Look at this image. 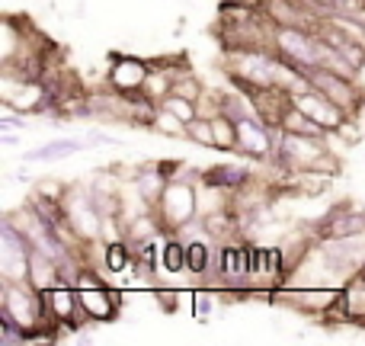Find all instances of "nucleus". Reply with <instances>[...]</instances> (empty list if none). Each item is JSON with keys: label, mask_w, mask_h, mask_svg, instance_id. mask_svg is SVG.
<instances>
[{"label": "nucleus", "mask_w": 365, "mask_h": 346, "mask_svg": "<svg viewBox=\"0 0 365 346\" xmlns=\"http://www.w3.org/2000/svg\"><path fill=\"white\" fill-rule=\"evenodd\" d=\"M158 215L164 221V238L170 234H182L189 225L202 218V202H199V189H195V176H186L182 171L180 176H173L167 183L164 195L158 202Z\"/></svg>", "instance_id": "obj_1"}, {"label": "nucleus", "mask_w": 365, "mask_h": 346, "mask_svg": "<svg viewBox=\"0 0 365 346\" xmlns=\"http://www.w3.org/2000/svg\"><path fill=\"white\" fill-rule=\"evenodd\" d=\"M61 202L77 238L90 247H103V240L109 238V225H106V215L96 205L93 193H90V183H77V180L68 183V193H64Z\"/></svg>", "instance_id": "obj_2"}, {"label": "nucleus", "mask_w": 365, "mask_h": 346, "mask_svg": "<svg viewBox=\"0 0 365 346\" xmlns=\"http://www.w3.org/2000/svg\"><path fill=\"white\" fill-rule=\"evenodd\" d=\"M77 298L87 308V315L93 317V324H113L122 315V302H125V292L109 285L100 276V266H87L77 279Z\"/></svg>", "instance_id": "obj_3"}, {"label": "nucleus", "mask_w": 365, "mask_h": 346, "mask_svg": "<svg viewBox=\"0 0 365 346\" xmlns=\"http://www.w3.org/2000/svg\"><path fill=\"white\" fill-rule=\"evenodd\" d=\"M330 145V138H314V135H298V132H276V151H272L269 164L276 167L279 176H295L311 171L317 154Z\"/></svg>", "instance_id": "obj_4"}, {"label": "nucleus", "mask_w": 365, "mask_h": 346, "mask_svg": "<svg viewBox=\"0 0 365 346\" xmlns=\"http://www.w3.org/2000/svg\"><path fill=\"white\" fill-rule=\"evenodd\" d=\"M314 257L327 276L349 279L353 273L365 270V234H359V238L321 240V244L314 247Z\"/></svg>", "instance_id": "obj_5"}, {"label": "nucleus", "mask_w": 365, "mask_h": 346, "mask_svg": "<svg viewBox=\"0 0 365 346\" xmlns=\"http://www.w3.org/2000/svg\"><path fill=\"white\" fill-rule=\"evenodd\" d=\"M304 77H308V83L317 93L334 100L346 116H359L365 109V87L359 83V77H343L327 68H308Z\"/></svg>", "instance_id": "obj_6"}, {"label": "nucleus", "mask_w": 365, "mask_h": 346, "mask_svg": "<svg viewBox=\"0 0 365 346\" xmlns=\"http://www.w3.org/2000/svg\"><path fill=\"white\" fill-rule=\"evenodd\" d=\"M308 231L314 234L317 244L336 238H359V234H365V205H353V199H340L321 218L311 221Z\"/></svg>", "instance_id": "obj_7"}, {"label": "nucleus", "mask_w": 365, "mask_h": 346, "mask_svg": "<svg viewBox=\"0 0 365 346\" xmlns=\"http://www.w3.org/2000/svg\"><path fill=\"white\" fill-rule=\"evenodd\" d=\"M29 253L32 244L10 215L0 218V276L6 279H29Z\"/></svg>", "instance_id": "obj_8"}, {"label": "nucleus", "mask_w": 365, "mask_h": 346, "mask_svg": "<svg viewBox=\"0 0 365 346\" xmlns=\"http://www.w3.org/2000/svg\"><path fill=\"white\" fill-rule=\"evenodd\" d=\"M276 132L279 128L266 126L257 113L237 119V154L257 164H269L272 151H276Z\"/></svg>", "instance_id": "obj_9"}, {"label": "nucleus", "mask_w": 365, "mask_h": 346, "mask_svg": "<svg viewBox=\"0 0 365 346\" xmlns=\"http://www.w3.org/2000/svg\"><path fill=\"white\" fill-rule=\"evenodd\" d=\"M272 51L285 61L314 68L317 61V32L302 29V26H272Z\"/></svg>", "instance_id": "obj_10"}, {"label": "nucleus", "mask_w": 365, "mask_h": 346, "mask_svg": "<svg viewBox=\"0 0 365 346\" xmlns=\"http://www.w3.org/2000/svg\"><path fill=\"white\" fill-rule=\"evenodd\" d=\"M148 74H151V61L138 55H122V51H109V68H106V87L115 90V93H141Z\"/></svg>", "instance_id": "obj_11"}, {"label": "nucleus", "mask_w": 365, "mask_h": 346, "mask_svg": "<svg viewBox=\"0 0 365 346\" xmlns=\"http://www.w3.org/2000/svg\"><path fill=\"white\" fill-rule=\"evenodd\" d=\"M292 103H295L302 113H308L311 119L317 122V126L324 128V132L334 138L336 135V128L346 122V113H343L340 106H336L334 100H327L324 93H317L314 87H308V90H298V93H292Z\"/></svg>", "instance_id": "obj_12"}, {"label": "nucleus", "mask_w": 365, "mask_h": 346, "mask_svg": "<svg viewBox=\"0 0 365 346\" xmlns=\"http://www.w3.org/2000/svg\"><path fill=\"white\" fill-rule=\"evenodd\" d=\"M48 90L42 87V81H6L4 77V90H0V100H4V109H13V113L23 116H38Z\"/></svg>", "instance_id": "obj_13"}, {"label": "nucleus", "mask_w": 365, "mask_h": 346, "mask_svg": "<svg viewBox=\"0 0 365 346\" xmlns=\"http://www.w3.org/2000/svg\"><path fill=\"white\" fill-rule=\"evenodd\" d=\"M199 228H202V234H205L208 240H215V244H225V240L244 238V228H240V215L234 212L231 205H227V195H225V202H218L215 208L202 212Z\"/></svg>", "instance_id": "obj_14"}, {"label": "nucleus", "mask_w": 365, "mask_h": 346, "mask_svg": "<svg viewBox=\"0 0 365 346\" xmlns=\"http://www.w3.org/2000/svg\"><path fill=\"white\" fill-rule=\"evenodd\" d=\"M199 180L205 189L231 195V193H237V189H244L247 183H253V173L237 164H212V167H205V171H199Z\"/></svg>", "instance_id": "obj_15"}, {"label": "nucleus", "mask_w": 365, "mask_h": 346, "mask_svg": "<svg viewBox=\"0 0 365 346\" xmlns=\"http://www.w3.org/2000/svg\"><path fill=\"white\" fill-rule=\"evenodd\" d=\"M250 103H253V113H257L266 126L279 128V126H282L285 109L292 106V90L276 87V83H272V87H259L257 93L250 96Z\"/></svg>", "instance_id": "obj_16"}, {"label": "nucleus", "mask_w": 365, "mask_h": 346, "mask_svg": "<svg viewBox=\"0 0 365 346\" xmlns=\"http://www.w3.org/2000/svg\"><path fill=\"white\" fill-rule=\"evenodd\" d=\"M132 189L138 193V199L145 202V205L158 208L160 195H164L167 183H170V176L160 171L158 164H141V167H132Z\"/></svg>", "instance_id": "obj_17"}, {"label": "nucleus", "mask_w": 365, "mask_h": 346, "mask_svg": "<svg viewBox=\"0 0 365 346\" xmlns=\"http://www.w3.org/2000/svg\"><path fill=\"white\" fill-rule=\"evenodd\" d=\"M336 298H340V305L346 308L349 324H353V327H365V273H353L349 279H343Z\"/></svg>", "instance_id": "obj_18"}, {"label": "nucleus", "mask_w": 365, "mask_h": 346, "mask_svg": "<svg viewBox=\"0 0 365 346\" xmlns=\"http://www.w3.org/2000/svg\"><path fill=\"white\" fill-rule=\"evenodd\" d=\"M132 263H135V253H132V244H128L125 238L103 240V253H100L103 273H109V276H122V273H132Z\"/></svg>", "instance_id": "obj_19"}, {"label": "nucleus", "mask_w": 365, "mask_h": 346, "mask_svg": "<svg viewBox=\"0 0 365 346\" xmlns=\"http://www.w3.org/2000/svg\"><path fill=\"white\" fill-rule=\"evenodd\" d=\"M26 283L36 285L38 292L55 289V285L61 283V273H58V260L48 257L45 250H36V247H32V253H29V279H26Z\"/></svg>", "instance_id": "obj_20"}, {"label": "nucleus", "mask_w": 365, "mask_h": 346, "mask_svg": "<svg viewBox=\"0 0 365 346\" xmlns=\"http://www.w3.org/2000/svg\"><path fill=\"white\" fill-rule=\"evenodd\" d=\"M83 148H87V138H55L48 145L36 148V151H26L23 161L26 164H55V161L71 158V154L83 151Z\"/></svg>", "instance_id": "obj_21"}, {"label": "nucleus", "mask_w": 365, "mask_h": 346, "mask_svg": "<svg viewBox=\"0 0 365 346\" xmlns=\"http://www.w3.org/2000/svg\"><path fill=\"white\" fill-rule=\"evenodd\" d=\"M212 257H215V240H208L205 234L186 240V273L189 276L205 279L208 266H212Z\"/></svg>", "instance_id": "obj_22"}, {"label": "nucleus", "mask_w": 365, "mask_h": 346, "mask_svg": "<svg viewBox=\"0 0 365 346\" xmlns=\"http://www.w3.org/2000/svg\"><path fill=\"white\" fill-rule=\"evenodd\" d=\"M45 298H48V308H51V315H55L58 321L64 324V330H68L71 317H74L77 305H81V298H77V285L58 283L55 289H48V292H45Z\"/></svg>", "instance_id": "obj_23"}, {"label": "nucleus", "mask_w": 365, "mask_h": 346, "mask_svg": "<svg viewBox=\"0 0 365 346\" xmlns=\"http://www.w3.org/2000/svg\"><path fill=\"white\" fill-rule=\"evenodd\" d=\"M160 270L170 273V276L186 273V238H180V234L164 238V247H160Z\"/></svg>", "instance_id": "obj_24"}, {"label": "nucleus", "mask_w": 365, "mask_h": 346, "mask_svg": "<svg viewBox=\"0 0 365 346\" xmlns=\"http://www.w3.org/2000/svg\"><path fill=\"white\" fill-rule=\"evenodd\" d=\"M282 132H298V135H314V138H330L327 132H324L321 126H317L314 119H311L308 113H302V109L292 103L289 109H285V116H282Z\"/></svg>", "instance_id": "obj_25"}, {"label": "nucleus", "mask_w": 365, "mask_h": 346, "mask_svg": "<svg viewBox=\"0 0 365 346\" xmlns=\"http://www.w3.org/2000/svg\"><path fill=\"white\" fill-rule=\"evenodd\" d=\"M173 83H177V81H173L170 71L151 61V74H148V81H145V87H141V93H145L148 100L160 103L164 96H170V93H173Z\"/></svg>", "instance_id": "obj_26"}, {"label": "nucleus", "mask_w": 365, "mask_h": 346, "mask_svg": "<svg viewBox=\"0 0 365 346\" xmlns=\"http://www.w3.org/2000/svg\"><path fill=\"white\" fill-rule=\"evenodd\" d=\"M26 205H29L32 212H36L42 221H48L51 228H58L64 218H68V215H64V202H61V199H48V195L29 193V199H26Z\"/></svg>", "instance_id": "obj_27"}, {"label": "nucleus", "mask_w": 365, "mask_h": 346, "mask_svg": "<svg viewBox=\"0 0 365 346\" xmlns=\"http://www.w3.org/2000/svg\"><path fill=\"white\" fill-rule=\"evenodd\" d=\"M212 132H215V151L237 154V122L231 116H225V113L212 116Z\"/></svg>", "instance_id": "obj_28"}, {"label": "nucleus", "mask_w": 365, "mask_h": 346, "mask_svg": "<svg viewBox=\"0 0 365 346\" xmlns=\"http://www.w3.org/2000/svg\"><path fill=\"white\" fill-rule=\"evenodd\" d=\"M151 132L167 135V138H186V122H182L180 116H173L170 109L160 106L158 116H154V128H151Z\"/></svg>", "instance_id": "obj_29"}, {"label": "nucleus", "mask_w": 365, "mask_h": 346, "mask_svg": "<svg viewBox=\"0 0 365 346\" xmlns=\"http://www.w3.org/2000/svg\"><path fill=\"white\" fill-rule=\"evenodd\" d=\"M186 138L192 141V145H199V148H208V151H215L212 119H205V116H195L192 122H186Z\"/></svg>", "instance_id": "obj_30"}, {"label": "nucleus", "mask_w": 365, "mask_h": 346, "mask_svg": "<svg viewBox=\"0 0 365 346\" xmlns=\"http://www.w3.org/2000/svg\"><path fill=\"white\" fill-rule=\"evenodd\" d=\"M205 83H202V77L195 74V71H186L182 77H177V83H173V93H180V96H186V100H192V103H199L202 96H205Z\"/></svg>", "instance_id": "obj_31"}, {"label": "nucleus", "mask_w": 365, "mask_h": 346, "mask_svg": "<svg viewBox=\"0 0 365 346\" xmlns=\"http://www.w3.org/2000/svg\"><path fill=\"white\" fill-rule=\"evenodd\" d=\"M0 343H4V346H26V343H32L29 334H26V330L19 327V324L13 321L6 311H0Z\"/></svg>", "instance_id": "obj_32"}, {"label": "nucleus", "mask_w": 365, "mask_h": 346, "mask_svg": "<svg viewBox=\"0 0 365 346\" xmlns=\"http://www.w3.org/2000/svg\"><path fill=\"white\" fill-rule=\"evenodd\" d=\"M311 171L321 173V176H330V180H336V176L343 173V161H340V154H334V151H330V145H327L321 154H317L314 164H311Z\"/></svg>", "instance_id": "obj_33"}, {"label": "nucleus", "mask_w": 365, "mask_h": 346, "mask_svg": "<svg viewBox=\"0 0 365 346\" xmlns=\"http://www.w3.org/2000/svg\"><path fill=\"white\" fill-rule=\"evenodd\" d=\"M160 106H164V109H170L173 116H180L182 122H192L195 116H199V106H195L192 100H186V96H180V93L164 96V100H160Z\"/></svg>", "instance_id": "obj_34"}, {"label": "nucleus", "mask_w": 365, "mask_h": 346, "mask_svg": "<svg viewBox=\"0 0 365 346\" xmlns=\"http://www.w3.org/2000/svg\"><path fill=\"white\" fill-rule=\"evenodd\" d=\"M336 141H343L346 148H356L359 141L365 138V132L359 128V116H346V122H343L340 128H336V135H334Z\"/></svg>", "instance_id": "obj_35"}, {"label": "nucleus", "mask_w": 365, "mask_h": 346, "mask_svg": "<svg viewBox=\"0 0 365 346\" xmlns=\"http://www.w3.org/2000/svg\"><path fill=\"white\" fill-rule=\"evenodd\" d=\"M32 193L48 195V199H64V193H68V183L55 180V176H42V180L32 183Z\"/></svg>", "instance_id": "obj_36"}, {"label": "nucleus", "mask_w": 365, "mask_h": 346, "mask_svg": "<svg viewBox=\"0 0 365 346\" xmlns=\"http://www.w3.org/2000/svg\"><path fill=\"white\" fill-rule=\"evenodd\" d=\"M151 292H154V302L160 305V311H167V315H173V311L180 308V292H177V289H167L164 283H158Z\"/></svg>", "instance_id": "obj_37"}, {"label": "nucleus", "mask_w": 365, "mask_h": 346, "mask_svg": "<svg viewBox=\"0 0 365 346\" xmlns=\"http://www.w3.org/2000/svg\"><path fill=\"white\" fill-rule=\"evenodd\" d=\"M26 119H29V116L6 109V113L0 116V132H19V128H26Z\"/></svg>", "instance_id": "obj_38"}, {"label": "nucleus", "mask_w": 365, "mask_h": 346, "mask_svg": "<svg viewBox=\"0 0 365 346\" xmlns=\"http://www.w3.org/2000/svg\"><path fill=\"white\" fill-rule=\"evenodd\" d=\"M90 145H122L115 135H109V132H103V128H90L87 132V148Z\"/></svg>", "instance_id": "obj_39"}, {"label": "nucleus", "mask_w": 365, "mask_h": 346, "mask_svg": "<svg viewBox=\"0 0 365 346\" xmlns=\"http://www.w3.org/2000/svg\"><path fill=\"white\" fill-rule=\"evenodd\" d=\"M308 4L314 6L317 13H330V10H334V4H330V0H308Z\"/></svg>", "instance_id": "obj_40"}, {"label": "nucleus", "mask_w": 365, "mask_h": 346, "mask_svg": "<svg viewBox=\"0 0 365 346\" xmlns=\"http://www.w3.org/2000/svg\"><path fill=\"white\" fill-rule=\"evenodd\" d=\"M182 32H186V16H180L177 26H173V36H182Z\"/></svg>", "instance_id": "obj_41"}]
</instances>
